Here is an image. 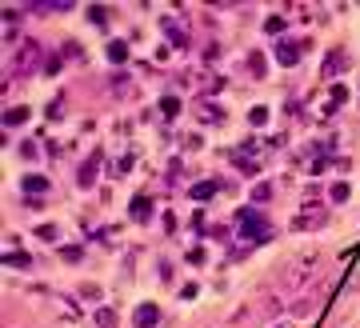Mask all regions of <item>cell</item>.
<instances>
[{
    "label": "cell",
    "mask_w": 360,
    "mask_h": 328,
    "mask_svg": "<svg viewBox=\"0 0 360 328\" xmlns=\"http://www.w3.org/2000/svg\"><path fill=\"white\" fill-rule=\"evenodd\" d=\"M156 324H160V312L152 304H140L136 308V328H156Z\"/></svg>",
    "instance_id": "cell-1"
},
{
    "label": "cell",
    "mask_w": 360,
    "mask_h": 328,
    "mask_svg": "<svg viewBox=\"0 0 360 328\" xmlns=\"http://www.w3.org/2000/svg\"><path fill=\"white\" fill-rule=\"evenodd\" d=\"M240 228L248 232V236H264V220L256 212H240Z\"/></svg>",
    "instance_id": "cell-2"
},
{
    "label": "cell",
    "mask_w": 360,
    "mask_h": 328,
    "mask_svg": "<svg viewBox=\"0 0 360 328\" xmlns=\"http://www.w3.org/2000/svg\"><path fill=\"white\" fill-rule=\"evenodd\" d=\"M296 56H300L296 44H280V48H276V60H280V64H296Z\"/></svg>",
    "instance_id": "cell-3"
},
{
    "label": "cell",
    "mask_w": 360,
    "mask_h": 328,
    "mask_svg": "<svg viewBox=\"0 0 360 328\" xmlns=\"http://www.w3.org/2000/svg\"><path fill=\"white\" fill-rule=\"evenodd\" d=\"M108 60H116V64H120V60H128V48H124L120 40H112V44H108Z\"/></svg>",
    "instance_id": "cell-4"
},
{
    "label": "cell",
    "mask_w": 360,
    "mask_h": 328,
    "mask_svg": "<svg viewBox=\"0 0 360 328\" xmlns=\"http://www.w3.org/2000/svg\"><path fill=\"white\" fill-rule=\"evenodd\" d=\"M212 192H216V180H204V184H196V188H192V196H196V200H208Z\"/></svg>",
    "instance_id": "cell-5"
},
{
    "label": "cell",
    "mask_w": 360,
    "mask_h": 328,
    "mask_svg": "<svg viewBox=\"0 0 360 328\" xmlns=\"http://www.w3.org/2000/svg\"><path fill=\"white\" fill-rule=\"evenodd\" d=\"M44 188H48L44 176H28V180H24V192H44Z\"/></svg>",
    "instance_id": "cell-6"
},
{
    "label": "cell",
    "mask_w": 360,
    "mask_h": 328,
    "mask_svg": "<svg viewBox=\"0 0 360 328\" xmlns=\"http://www.w3.org/2000/svg\"><path fill=\"white\" fill-rule=\"evenodd\" d=\"M20 120H28V108H8L4 124H20Z\"/></svg>",
    "instance_id": "cell-7"
},
{
    "label": "cell",
    "mask_w": 360,
    "mask_h": 328,
    "mask_svg": "<svg viewBox=\"0 0 360 328\" xmlns=\"http://www.w3.org/2000/svg\"><path fill=\"white\" fill-rule=\"evenodd\" d=\"M132 216H148V196H136L132 200Z\"/></svg>",
    "instance_id": "cell-8"
},
{
    "label": "cell",
    "mask_w": 360,
    "mask_h": 328,
    "mask_svg": "<svg viewBox=\"0 0 360 328\" xmlns=\"http://www.w3.org/2000/svg\"><path fill=\"white\" fill-rule=\"evenodd\" d=\"M92 176H96V160H92V164H84V168H80V184H92Z\"/></svg>",
    "instance_id": "cell-9"
},
{
    "label": "cell",
    "mask_w": 360,
    "mask_h": 328,
    "mask_svg": "<svg viewBox=\"0 0 360 328\" xmlns=\"http://www.w3.org/2000/svg\"><path fill=\"white\" fill-rule=\"evenodd\" d=\"M160 108L168 112V116H176V112H180V100H176V96H168V100H164V104H160Z\"/></svg>",
    "instance_id": "cell-10"
},
{
    "label": "cell",
    "mask_w": 360,
    "mask_h": 328,
    "mask_svg": "<svg viewBox=\"0 0 360 328\" xmlns=\"http://www.w3.org/2000/svg\"><path fill=\"white\" fill-rule=\"evenodd\" d=\"M96 320H100L104 328H108V324H116V316H112V312H108V308H100V312H96Z\"/></svg>",
    "instance_id": "cell-11"
},
{
    "label": "cell",
    "mask_w": 360,
    "mask_h": 328,
    "mask_svg": "<svg viewBox=\"0 0 360 328\" xmlns=\"http://www.w3.org/2000/svg\"><path fill=\"white\" fill-rule=\"evenodd\" d=\"M264 28H268V32H280V28H284V20H280V16H268V24H264Z\"/></svg>",
    "instance_id": "cell-12"
}]
</instances>
